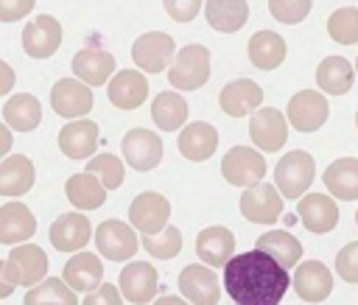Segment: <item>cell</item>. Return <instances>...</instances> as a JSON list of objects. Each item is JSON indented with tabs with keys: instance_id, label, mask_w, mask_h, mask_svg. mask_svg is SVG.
<instances>
[{
	"instance_id": "603a6c76",
	"label": "cell",
	"mask_w": 358,
	"mask_h": 305,
	"mask_svg": "<svg viewBox=\"0 0 358 305\" xmlns=\"http://www.w3.org/2000/svg\"><path fill=\"white\" fill-rule=\"evenodd\" d=\"M115 70V56L103 48H81L73 56V73L78 81H84L87 87H101L109 81Z\"/></svg>"
},
{
	"instance_id": "7c38bea8",
	"label": "cell",
	"mask_w": 358,
	"mask_h": 305,
	"mask_svg": "<svg viewBox=\"0 0 358 305\" xmlns=\"http://www.w3.org/2000/svg\"><path fill=\"white\" fill-rule=\"evenodd\" d=\"M171 218V204L165 196L154 193V190H145V193H137L129 204V221L134 229H140L143 235H154L159 232Z\"/></svg>"
},
{
	"instance_id": "f907efd6",
	"label": "cell",
	"mask_w": 358,
	"mask_h": 305,
	"mask_svg": "<svg viewBox=\"0 0 358 305\" xmlns=\"http://www.w3.org/2000/svg\"><path fill=\"white\" fill-rule=\"evenodd\" d=\"M355 76H358V59H355Z\"/></svg>"
},
{
	"instance_id": "6da1fadb",
	"label": "cell",
	"mask_w": 358,
	"mask_h": 305,
	"mask_svg": "<svg viewBox=\"0 0 358 305\" xmlns=\"http://www.w3.org/2000/svg\"><path fill=\"white\" fill-rule=\"evenodd\" d=\"M288 285V269L260 249L232 255L224 263V288L238 305H280Z\"/></svg>"
},
{
	"instance_id": "e575fe53",
	"label": "cell",
	"mask_w": 358,
	"mask_h": 305,
	"mask_svg": "<svg viewBox=\"0 0 358 305\" xmlns=\"http://www.w3.org/2000/svg\"><path fill=\"white\" fill-rule=\"evenodd\" d=\"M255 249H260V252H266V255H271L282 269H291V266H296L299 263V257H302V243L291 235V232H285V229H271V232H263L260 238H257V243H255Z\"/></svg>"
},
{
	"instance_id": "d4e9b609",
	"label": "cell",
	"mask_w": 358,
	"mask_h": 305,
	"mask_svg": "<svg viewBox=\"0 0 358 305\" xmlns=\"http://www.w3.org/2000/svg\"><path fill=\"white\" fill-rule=\"evenodd\" d=\"M90 241V221L84 213H64L50 224V243L59 252H78Z\"/></svg>"
},
{
	"instance_id": "d6a6232c",
	"label": "cell",
	"mask_w": 358,
	"mask_h": 305,
	"mask_svg": "<svg viewBox=\"0 0 358 305\" xmlns=\"http://www.w3.org/2000/svg\"><path fill=\"white\" fill-rule=\"evenodd\" d=\"M3 120L8 129H17V132H34L42 120V104L28 95V92H17L6 101L3 106Z\"/></svg>"
},
{
	"instance_id": "c3c4849f",
	"label": "cell",
	"mask_w": 358,
	"mask_h": 305,
	"mask_svg": "<svg viewBox=\"0 0 358 305\" xmlns=\"http://www.w3.org/2000/svg\"><path fill=\"white\" fill-rule=\"evenodd\" d=\"M11 143H14V137H11L8 126H6V123H0V159L11 151Z\"/></svg>"
},
{
	"instance_id": "7402d4cb",
	"label": "cell",
	"mask_w": 358,
	"mask_h": 305,
	"mask_svg": "<svg viewBox=\"0 0 358 305\" xmlns=\"http://www.w3.org/2000/svg\"><path fill=\"white\" fill-rule=\"evenodd\" d=\"M296 213L302 218V224L316 232V235H324L330 232L336 224H338V204L324 196V193H308V196H299V204H296Z\"/></svg>"
},
{
	"instance_id": "bcb514c9",
	"label": "cell",
	"mask_w": 358,
	"mask_h": 305,
	"mask_svg": "<svg viewBox=\"0 0 358 305\" xmlns=\"http://www.w3.org/2000/svg\"><path fill=\"white\" fill-rule=\"evenodd\" d=\"M14 288H17V283L11 280V274H8V266H6V260H0V299L11 297V294H14Z\"/></svg>"
},
{
	"instance_id": "d590c367",
	"label": "cell",
	"mask_w": 358,
	"mask_h": 305,
	"mask_svg": "<svg viewBox=\"0 0 358 305\" xmlns=\"http://www.w3.org/2000/svg\"><path fill=\"white\" fill-rule=\"evenodd\" d=\"M151 120L162 132H176L187 120V101L179 92H157L151 104Z\"/></svg>"
},
{
	"instance_id": "b9f144b4",
	"label": "cell",
	"mask_w": 358,
	"mask_h": 305,
	"mask_svg": "<svg viewBox=\"0 0 358 305\" xmlns=\"http://www.w3.org/2000/svg\"><path fill=\"white\" fill-rule=\"evenodd\" d=\"M336 271L341 274V280L358 283V241L347 243V246L336 255Z\"/></svg>"
},
{
	"instance_id": "7a4b0ae2",
	"label": "cell",
	"mask_w": 358,
	"mask_h": 305,
	"mask_svg": "<svg viewBox=\"0 0 358 305\" xmlns=\"http://www.w3.org/2000/svg\"><path fill=\"white\" fill-rule=\"evenodd\" d=\"M210 78V50L204 45H185L168 64V81L179 92L199 90Z\"/></svg>"
},
{
	"instance_id": "60d3db41",
	"label": "cell",
	"mask_w": 358,
	"mask_h": 305,
	"mask_svg": "<svg viewBox=\"0 0 358 305\" xmlns=\"http://www.w3.org/2000/svg\"><path fill=\"white\" fill-rule=\"evenodd\" d=\"M313 0H268V11L282 25H296L310 14Z\"/></svg>"
},
{
	"instance_id": "44dd1931",
	"label": "cell",
	"mask_w": 358,
	"mask_h": 305,
	"mask_svg": "<svg viewBox=\"0 0 358 305\" xmlns=\"http://www.w3.org/2000/svg\"><path fill=\"white\" fill-rule=\"evenodd\" d=\"M294 291L305 302H322L333 291V274L319 260H305L294 271Z\"/></svg>"
},
{
	"instance_id": "30bf717a",
	"label": "cell",
	"mask_w": 358,
	"mask_h": 305,
	"mask_svg": "<svg viewBox=\"0 0 358 305\" xmlns=\"http://www.w3.org/2000/svg\"><path fill=\"white\" fill-rule=\"evenodd\" d=\"M179 291L185 294L187 302L193 305H218L221 299V285H218V277L215 271L204 263H190L179 271Z\"/></svg>"
},
{
	"instance_id": "ab89813d",
	"label": "cell",
	"mask_w": 358,
	"mask_h": 305,
	"mask_svg": "<svg viewBox=\"0 0 358 305\" xmlns=\"http://www.w3.org/2000/svg\"><path fill=\"white\" fill-rule=\"evenodd\" d=\"M87 171L101 179L106 190H117L123 185V162L115 154H95L87 159Z\"/></svg>"
},
{
	"instance_id": "7bdbcfd3",
	"label": "cell",
	"mask_w": 358,
	"mask_h": 305,
	"mask_svg": "<svg viewBox=\"0 0 358 305\" xmlns=\"http://www.w3.org/2000/svg\"><path fill=\"white\" fill-rule=\"evenodd\" d=\"M165 11L176 22H190L201 11V0H162Z\"/></svg>"
},
{
	"instance_id": "cb8c5ba5",
	"label": "cell",
	"mask_w": 358,
	"mask_h": 305,
	"mask_svg": "<svg viewBox=\"0 0 358 305\" xmlns=\"http://www.w3.org/2000/svg\"><path fill=\"white\" fill-rule=\"evenodd\" d=\"M232 252H235V235L227 227L213 224V227H204L196 235V255H199L201 263H207L213 269L224 266L232 257Z\"/></svg>"
},
{
	"instance_id": "f35d334b",
	"label": "cell",
	"mask_w": 358,
	"mask_h": 305,
	"mask_svg": "<svg viewBox=\"0 0 358 305\" xmlns=\"http://www.w3.org/2000/svg\"><path fill=\"white\" fill-rule=\"evenodd\" d=\"M327 34L338 45H355L358 42V8L355 6L336 8L327 17Z\"/></svg>"
},
{
	"instance_id": "83f0119b",
	"label": "cell",
	"mask_w": 358,
	"mask_h": 305,
	"mask_svg": "<svg viewBox=\"0 0 358 305\" xmlns=\"http://www.w3.org/2000/svg\"><path fill=\"white\" fill-rule=\"evenodd\" d=\"M34 162L25 154H11L0 159V196H22L34 185Z\"/></svg>"
},
{
	"instance_id": "52a82bcc",
	"label": "cell",
	"mask_w": 358,
	"mask_h": 305,
	"mask_svg": "<svg viewBox=\"0 0 358 305\" xmlns=\"http://www.w3.org/2000/svg\"><path fill=\"white\" fill-rule=\"evenodd\" d=\"M249 137L260 151H280L288 140V120L274 106H257L249 118Z\"/></svg>"
},
{
	"instance_id": "1f68e13d",
	"label": "cell",
	"mask_w": 358,
	"mask_h": 305,
	"mask_svg": "<svg viewBox=\"0 0 358 305\" xmlns=\"http://www.w3.org/2000/svg\"><path fill=\"white\" fill-rule=\"evenodd\" d=\"M249 62L257 70H277L285 62V39L274 31H257L249 39Z\"/></svg>"
},
{
	"instance_id": "5b68a950",
	"label": "cell",
	"mask_w": 358,
	"mask_h": 305,
	"mask_svg": "<svg viewBox=\"0 0 358 305\" xmlns=\"http://www.w3.org/2000/svg\"><path fill=\"white\" fill-rule=\"evenodd\" d=\"M173 50H176V42H173L171 34H165V31H148V34H143V36L134 39L131 59H134L137 70L162 73L173 62Z\"/></svg>"
},
{
	"instance_id": "816d5d0a",
	"label": "cell",
	"mask_w": 358,
	"mask_h": 305,
	"mask_svg": "<svg viewBox=\"0 0 358 305\" xmlns=\"http://www.w3.org/2000/svg\"><path fill=\"white\" fill-rule=\"evenodd\" d=\"M355 224H358V213H355Z\"/></svg>"
},
{
	"instance_id": "74e56055",
	"label": "cell",
	"mask_w": 358,
	"mask_h": 305,
	"mask_svg": "<svg viewBox=\"0 0 358 305\" xmlns=\"http://www.w3.org/2000/svg\"><path fill=\"white\" fill-rule=\"evenodd\" d=\"M140 243H143V249H145L148 255H154V257H159V260H171V257H176V255L182 252V232H179V227L165 224L159 232L143 235Z\"/></svg>"
},
{
	"instance_id": "ffe728a7",
	"label": "cell",
	"mask_w": 358,
	"mask_h": 305,
	"mask_svg": "<svg viewBox=\"0 0 358 305\" xmlns=\"http://www.w3.org/2000/svg\"><path fill=\"white\" fill-rule=\"evenodd\" d=\"M157 285H159V274L145 260H134L120 271V294L134 305L151 302L157 294Z\"/></svg>"
},
{
	"instance_id": "ac0fdd59",
	"label": "cell",
	"mask_w": 358,
	"mask_h": 305,
	"mask_svg": "<svg viewBox=\"0 0 358 305\" xmlns=\"http://www.w3.org/2000/svg\"><path fill=\"white\" fill-rule=\"evenodd\" d=\"M260 104H263V90L252 78H235L227 87H221V92H218V106L229 118L252 115Z\"/></svg>"
},
{
	"instance_id": "e0dca14e",
	"label": "cell",
	"mask_w": 358,
	"mask_h": 305,
	"mask_svg": "<svg viewBox=\"0 0 358 305\" xmlns=\"http://www.w3.org/2000/svg\"><path fill=\"white\" fill-rule=\"evenodd\" d=\"M106 98L117 109H137L148 98V81L143 70H117L112 81H106Z\"/></svg>"
},
{
	"instance_id": "9a60e30c",
	"label": "cell",
	"mask_w": 358,
	"mask_h": 305,
	"mask_svg": "<svg viewBox=\"0 0 358 305\" xmlns=\"http://www.w3.org/2000/svg\"><path fill=\"white\" fill-rule=\"evenodd\" d=\"M6 266L17 285H36L48 274V255L36 243H17V249H11Z\"/></svg>"
},
{
	"instance_id": "681fc988",
	"label": "cell",
	"mask_w": 358,
	"mask_h": 305,
	"mask_svg": "<svg viewBox=\"0 0 358 305\" xmlns=\"http://www.w3.org/2000/svg\"><path fill=\"white\" fill-rule=\"evenodd\" d=\"M154 305H190L187 299H182V297H173V294H168V297H159Z\"/></svg>"
},
{
	"instance_id": "3957f363",
	"label": "cell",
	"mask_w": 358,
	"mask_h": 305,
	"mask_svg": "<svg viewBox=\"0 0 358 305\" xmlns=\"http://www.w3.org/2000/svg\"><path fill=\"white\" fill-rule=\"evenodd\" d=\"M316 162L308 151H288L274 168V187L282 199H299L310 187Z\"/></svg>"
},
{
	"instance_id": "8fae6325",
	"label": "cell",
	"mask_w": 358,
	"mask_h": 305,
	"mask_svg": "<svg viewBox=\"0 0 358 305\" xmlns=\"http://www.w3.org/2000/svg\"><path fill=\"white\" fill-rule=\"evenodd\" d=\"M59 45H62V25L50 14H39L22 28V50L31 59H50L59 50Z\"/></svg>"
},
{
	"instance_id": "f5cc1de1",
	"label": "cell",
	"mask_w": 358,
	"mask_h": 305,
	"mask_svg": "<svg viewBox=\"0 0 358 305\" xmlns=\"http://www.w3.org/2000/svg\"><path fill=\"white\" fill-rule=\"evenodd\" d=\"M355 126H358V115H355Z\"/></svg>"
},
{
	"instance_id": "d6986e66",
	"label": "cell",
	"mask_w": 358,
	"mask_h": 305,
	"mask_svg": "<svg viewBox=\"0 0 358 305\" xmlns=\"http://www.w3.org/2000/svg\"><path fill=\"white\" fill-rule=\"evenodd\" d=\"M176 148H179V154H182L185 159H190V162H204V159H210L213 151L218 148V132H215V126L207 123V120H193V123H187V126L179 132Z\"/></svg>"
},
{
	"instance_id": "5bb4252c",
	"label": "cell",
	"mask_w": 358,
	"mask_h": 305,
	"mask_svg": "<svg viewBox=\"0 0 358 305\" xmlns=\"http://www.w3.org/2000/svg\"><path fill=\"white\" fill-rule=\"evenodd\" d=\"M120 151L134 171H151L162 159V137H157L151 129H131L126 132Z\"/></svg>"
},
{
	"instance_id": "4dcf8cb0",
	"label": "cell",
	"mask_w": 358,
	"mask_h": 305,
	"mask_svg": "<svg viewBox=\"0 0 358 305\" xmlns=\"http://www.w3.org/2000/svg\"><path fill=\"white\" fill-rule=\"evenodd\" d=\"M324 187L341 199V201H355L358 199V159L341 157L324 168Z\"/></svg>"
},
{
	"instance_id": "f546056e",
	"label": "cell",
	"mask_w": 358,
	"mask_h": 305,
	"mask_svg": "<svg viewBox=\"0 0 358 305\" xmlns=\"http://www.w3.org/2000/svg\"><path fill=\"white\" fill-rule=\"evenodd\" d=\"M207 22L221 34H235L249 20V3L246 0H207L204 3Z\"/></svg>"
},
{
	"instance_id": "ee69618b",
	"label": "cell",
	"mask_w": 358,
	"mask_h": 305,
	"mask_svg": "<svg viewBox=\"0 0 358 305\" xmlns=\"http://www.w3.org/2000/svg\"><path fill=\"white\" fill-rule=\"evenodd\" d=\"M36 0H0V22H17L34 11Z\"/></svg>"
},
{
	"instance_id": "484cf974",
	"label": "cell",
	"mask_w": 358,
	"mask_h": 305,
	"mask_svg": "<svg viewBox=\"0 0 358 305\" xmlns=\"http://www.w3.org/2000/svg\"><path fill=\"white\" fill-rule=\"evenodd\" d=\"M62 280L73 291H92L103 280V266L92 252H76L62 269Z\"/></svg>"
},
{
	"instance_id": "8d00e7d4",
	"label": "cell",
	"mask_w": 358,
	"mask_h": 305,
	"mask_svg": "<svg viewBox=\"0 0 358 305\" xmlns=\"http://www.w3.org/2000/svg\"><path fill=\"white\" fill-rule=\"evenodd\" d=\"M25 305H78V297L64 280L45 277L31 285V291L25 294Z\"/></svg>"
},
{
	"instance_id": "8992f818",
	"label": "cell",
	"mask_w": 358,
	"mask_h": 305,
	"mask_svg": "<svg viewBox=\"0 0 358 305\" xmlns=\"http://www.w3.org/2000/svg\"><path fill=\"white\" fill-rule=\"evenodd\" d=\"M327 115H330V104H327L324 92H316V90H302V92L291 95L288 109H285V120L296 132H316V129H322Z\"/></svg>"
},
{
	"instance_id": "9c48e42d",
	"label": "cell",
	"mask_w": 358,
	"mask_h": 305,
	"mask_svg": "<svg viewBox=\"0 0 358 305\" xmlns=\"http://www.w3.org/2000/svg\"><path fill=\"white\" fill-rule=\"evenodd\" d=\"M95 246L106 260H129V257H134L140 241L129 224H123L117 218H106L95 229Z\"/></svg>"
},
{
	"instance_id": "4fadbf2b",
	"label": "cell",
	"mask_w": 358,
	"mask_h": 305,
	"mask_svg": "<svg viewBox=\"0 0 358 305\" xmlns=\"http://www.w3.org/2000/svg\"><path fill=\"white\" fill-rule=\"evenodd\" d=\"M95 104V95L90 92V87L78 78H59L50 90V106L56 115L62 118H81V115H90Z\"/></svg>"
},
{
	"instance_id": "836d02e7",
	"label": "cell",
	"mask_w": 358,
	"mask_h": 305,
	"mask_svg": "<svg viewBox=\"0 0 358 305\" xmlns=\"http://www.w3.org/2000/svg\"><path fill=\"white\" fill-rule=\"evenodd\" d=\"M64 193L70 199V204H76L78 210H98L106 201V187L101 185L98 176H92L90 171L73 173L64 185Z\"/></svg>"
},
{
	"instance_id": "4316f807",
	"label": "cell",
	"mask_w": 358,
	"mask_h": 305,
	"mask_svg": "<svg viewBox=\"0 0 358 305\" xmlns=\"http://www.w3.org/2000/svg\"><path fill=\"white\" fill-rule=\"evenodd\" d=\"M34 232L36 218L25 204L11 201L0 207V243H25L28 238H34Z\"/></svg>"
},
{
	"instance_id": "f6af8a7d",
	"label": "cell",
	"mask_w": 358,
	"mask_h": 305,
	"mask_svg": "<svg viewBox=\"0 0 358 305\" xmlns=\"http://www.w3.org/2000/svg\"><path fill=\"white\" fill-rule=\"evenodd\" d=\"M84 305H123V299H120V291L112 283H101L98 288L87 291Z\"/></svg>"
},
{
	"instance_id": "7dc6e473",
	"label": "cell",
	"mask_w": 358,
	"mask_h": 305,
	"mask_svg": "<svg viewBox=\"0 0 358 305\" xmlns=\"http://www.w3.org/2000/svg\"><path fill=\"white\" fill-rule=\"evenodd\" d=\"M11 87H14V70L0 59V95L11 92Z\"/></svg>"
},
{
	"instance_id": "277c9868",
	"label": "cell",
	"mask_w": 358,
	"mask_h": 305,
	"mask_svg": "<svg viewBox=\"0 0 358 305\" xmlns=\"http://www.w3.org/2000/svg\"><path fill=\"white\" fill-rule=\"evenodd\" d=\"M221 176H224V182H229L235 187H252V185L263 182L266 159L260 157V151H255L249 146H232L221 159Z\"/></svg>"
},
{
	"instance_id": "2e32d148",
	"label": "cell",
	"mask_w": 358,
	"mask_h": 305,
	"mask_svg": "<svg viewBox=\"0 0 358 305\" xmlns=\"http://www.w3.org/2000/svg\"><path fill=\"white\" fill-rule=\"evenodd\" d=\"M98 123L90 118H76L59 132V148L67 159H90L98 148Z\"/></svg>"
},
{
	"instance_id": "f1b7e54d",
	"label": "cell",
	"mask_w": 358,
	"mask_h": 305,
	"mask_svg": "<svg viewBox=\"0 0 358 305\" xmlns=\"http://www.w3.org/2000/svg\"><path fill=\"white\" fill-rule=\"evenodd\" d=\"M355 67L344 56H324L316 67V84L327 95H344L352 90Z\"/></svg>"
},
{
	"instance_id": "ba28073f",
	"label": "cell",
	"mask_w": 358,
	"mask_h": 305,
	"mask_svg": "<svg viewBox=\"0 0 358 305\" xmlns=\"http://www.w3.org/2000/svg\"><path fill=\"white\" fill-rule=\"evenodd\" d=\"M241 213L252 224H274L282 215V196L274 185L257 182L243 190L241 196Z\"/></svg>"
}]
</instances>
